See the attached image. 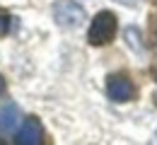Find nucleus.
<instances>
[{
	"mask_svg": "<svg viewBox=\"0 0 157 145\" xmlns=\"http://www.w3.org/2000/svg\"><path fill=\"white\" fill-rule=\"evenodd\" d=\"M17 119H20L17 104H5L0 109V133H12L17 128Z\"/></svg>",
	"mask_w": 157,
	"mask_h": 145,
	"instance_id": "nucleus-5",
	"label": "nucleus"
},
{
	"mask_svg": "<svg viewBox=\"0 0 157 145\" xmlns=\"http://www.w3.org/2000/svg\"><path fill=\"white\" fill-rule=\"evenodd\" d=\"M106 94H109V99L123 104V102H131L133 99L136 87H133V82L126 75H109L106 78Z\"/></svg>",
	"mask_w": 157,
	"mask_h": 145,
	"instance_id": "nucleus-3",
	"label": "nucleus"
},
{
	"mask_svg": "<svg viewBox=\"0 0 157 145\" xmlns=\"http://www.w3.org/2000/svg\"><path fill=\"white\" fill-rule=\"evenodd\" d=\"M53 20L65 29H78L85 22V10H82V5L73 0H58L53 5Z\"/></svg>",
	"mask_w": 157,
	"mask_h": 145,
	"instance_id": "nucleus-2",
	"label": "nucleus"
},
{
	"mask_svg": "<svg viewBox=\"0 0 157 145\" xmlns=\"http://www.w3.org/2000/svg\"><path fill=\"white\" fill-rule=\"evenodd\" d=\"M17 145H41L44 143V126L39 124V119H27L22 128L15 135Z\"/></svg>",
	"mask_w": 157,
	"mask_h": 145,
	"instance_id": "nucleus-4",
	"label": "nucleus"
},
{
	"mask_svg": "<svg viewBox=\"0 0 157 145\" xmlns=\"http://www.w3.org/2000/svg\"><path fill=\"white\" fill-rule=\"evenodd\" d=\"M2 92H5V78L0 75V94H2Z\"/></svg>",
	"mask_w": 157,
	"mask_h": 145,
	"instance_id": "nucleus-8",
	"label": "nucleus"
},
{
	"mask_svg": "<svg viewBox=\"0 0 157 145\" xmlns=\"http://www.w3.org/2000/svg\"><path fill=\"white\" fill-rule=\"evenodd\" d=\"M116 36V15L114 12H99L94 15V20L90 24V32H87V41L92 46H106Z\"/></svg>",
	"mask_w": 157,
	"mask_h": 145,
	"instance_id": "nucleus-1",
	"label": "nucleus"
},
{
	"mask_svg": "<svg viewBox=\"0 0 157 145\" xmlns=\"http://www.w3.org/2000/svg\"><path fill=\"white\" fill-rule=\"evenodd\" d=\"M7 32H10V17L0 10V36H5Z\"/></svg>",
	"mask_w": 157,
	"mask_h": 145,
	"instance_id": "nucleus-6",
	"label": "nucleus"
},
{
	"mask_svg": "<svg viewBox=\"0 0 157 145\" xmlns=\"http://www.w3.org/2000/svg\"><path fill=\"white\" fill-rule=\"evenodd\" d=\"M116 2H123V5H138L140 0H116Z\"/></svg>",
	"mask_w": 157,
	"mask_h": 145,
	"instance_id": "nucleus-7",
	"label": "nucleus"
}]
</instances>
